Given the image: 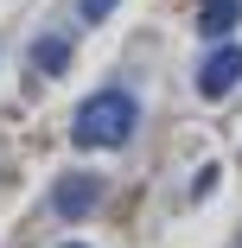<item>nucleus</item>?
Here are the masks:
<instances>
[{
    "instance_id": "f257e3e1",
    "label": "nucleus",
    "mask_w": 242,
    "mask_h": 248,
    "mask_svg": "<svg viewBox=\"0 0 242 248\" xmlns=\"http://www.w3.org/2000/svg\"><path fill=\"white\" fill-rule=\"evenodd\" d=\"M134 121H140V108H134L128 89H96L89 102L77 108V121H70V140L102 153V146H121V140L134 134Z\"/></svg>"
},
{
    "instance_id": "f03ea898",
    "label": "nucleus",
    "mask_w": 242,
    "mask_h": 248,
    "mask_svg": "<svg viewBox=\"0 0 242 248\" xmlns=\"http://www.w3.org/2000/svg\"><path fill=\"white\" fill-rule=\"evenodd\" d=\"M96 204H102V178L96 172H70V178L51 185V210L58 217H89Z\"/></svg>"
},
{
    "instance_id": "7ed1b4c3",
    "label": "nucleus",
    "mask_w": 242,
    "mask_h": 248,
    "mask_svg": "<svg viewBox=\"0 0 242 248\" xmlns=\"http://www.w3.org/2000/svg\"><path fill=\"white\" fill-rule=\"evenodd\" d=\"M236 83H242V51H236V45H217V51L198 64V95L217 102V95H229Z\"/></svg>"
},
{
    "instance_id": "20e7f679",
    "label": "nucleus",
    "mask_w": 242,
    "mask_h": 248,
    "mask_svg": "<svg viewBox=\"0 0 242 248\" xmlns=\"http://www.w3.org/2000/svg\"><path fill=\"white\" fill-rule=\"evenodd\" d=\"M236 19H242V0H204V13H198V32L223 38V32H236Z\"/></svg>"
},
{
    "instance_id": "39448f33",
    "label": "nucleus",
    "mask_w": 242,
    "mask_h": 248,
    "mask_svg": "<svg viewBox=\"0 0 242 248\" xmlns=\"http://www.w3.org/2000/svg\"><path fill=\"white\" fill-rule=\"evenodd\" d=\"M32 64H38L45 77H58V70L70 64V45H64V38H38V45H32Z\"/></svg>"
},
{
    "instance_id": "423d86ee",
    "label": "nucleus",
    "mask_w": 242,
    "mask_h": 248,
    "mask_svg": "<svg viewBox=\"0 0 242 248\" xmlns=\"http://www.w3.org/2000/svg\"><path fill=\"white\" fill-rule=\"evenodd\" d=\"M77 13H83V26H102L115 13V0H77Z\"/></svg>"
},
{
    "instance_id": "0eeeda50",
    "label": "nucleus",
    "mask_w": 242,
    "mask_h": 248,
    "mask_svg": "<svg viewBox=\"0 0 242 248\" xmlns=\"http://www.w3.org/2000/svg\"><path fill=\"white\" fill-rule=\"evenodd\" d=\"M70 248H77V242H70Z\"/></svg>"
}]
</instances>
